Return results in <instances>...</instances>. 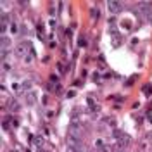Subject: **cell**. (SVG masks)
Instances as JSON below:
<instances>
[{
  "label": "cell",
  "mask_w": 152,
  "mask_h": 152,
  "mask_svg": "<svg viewBox=\"0 0 152 152\" xmlns=\"http://www.w3.org/2000/svg\"><path fill=\"white\" fill-rule=\"evenodd\" d=\"M118 152H125V151H118Z\"/></svg>",
  "instance_id": "484cf974"
},
{
  "label": "cell",
  "mask_w": 152,
  "mask_h": 152,
  "mask_svg": "<svg viewBox=\"0 0 152 152\" xmlns=\"http://www.w3.org/2000/svg\"><path fill=\"white\" fill-rule=\"evenodd\" d=\"M7 107H9V111H11V113H17V111L21 109L19 102L16 100V99H9V102H7Z\"/></svg>",
  "instance_id": "52a82bcc"
},
{
  "label": "cell",
  "mask_w": 152,
  "mask_h": 152,
  "mask_svg": "<svg viewBox=\"0 0 152 152\" xmlns=\"http://www.w3.org/2000/svg\"><path fill=\"white\" fill-rule=\"evenodd\" d=\"M123 24H125V29H131V21L125 19V21H123Z\"/></svg>",
  "instance_id": "2e32d148"
},
{
  "label": "cell",
  "mask_w": 152,
  "mask_h": 152,
  "mask_svg": "<svg viewBox=\"0 0 152 152\" xmlns=\"http://www.w3.org/2000/svg\"><path fill=\"white\" fill-rule=\"evenodd\" d=\"M114 138L118 140V138H121V137H123V135H125V133H123V131H119V130H114Z\"/></svg>",
  "instance_id": "9a60e30c"
},
{
  "label": "cell",
  "mask_w": 152,
  "mask_h": 152,
  "mask_svg": "<svg viewBox=\"0 0 152 152\" xmlns=\"http://www.w3.org/2000/svg\"><path fill=\"white\" fill-rule=\"evenodd\" d=\"M90 16H92L93 19H99V9H92V11H90Z\"/></svg>",
  "instance_id": "5bb4252c"
},
{
  "label": "cell",
  "mask_w": 152,
  "mask_h": 152,
  "mask_svg": "<svg viewBox=\"0 0 152 152\" xmlns=\"http://www.w3.org/2000/svg\"><path fill=\"white\" fill-rule=\"evenodd\" d=\"M11 43H12V40L9 37H2L0 38V45H2V50H7L9 47H11Z\"/></svg>",
  "instance_id": "9c48e42d"
},
{
  "label": "cell",
  "mask_w": 152,
  "mask_h": 152,
  "mask_svg": "<svg viewBox=\"0 0 152 152\" xmlns=\"http://www.w3.org/2000/svg\"><path fill=\"white\" fill-rule=\"evenodd\" d=\"M130 142H131V138H130L126 133H125L121 138H118V143H116L118 151H125V147H128V145H130Z\"/></svg>",
  "instance_id": "5b68a950"
},
{
  "label": "cell",
  "mask_w": 152,
  "mask_h": 152,
  "mask_svg": "<svg viewBox=\"0 0 152 152\" xmlns=\"http://www.w3.org/2000/svg\"><path fill=\"white\" fill-rule=\"evenodd\" d=\"M67 145H81V138L75 135H67Z\"/></svg>",
  "instance_id": "30bf717a"
},
{
  "label": "cell",
  "mask_w": 152,
  "mask_h": 152,
  "mask_svg": "<svg viewBox=\"0 0 152 152\" xmlns=\"http://www.w3.org/2000/svg\"><path fill=\"white\" fill-rule=\"evenodd\" d=\"M12 90H16V92H21L23 88H21V85H19V83H14V85H12Z\"/></svg>",
  "instance_id": "d6986e66"
},
{
  "label": "cell",
  "mask_w": 152,
  "mask_h": 152,
  "mask_svg": "<svg viewBox=\"0 0 152 152\" xmlns=\"http://www.w3.org/2000/svg\"><path fill=\"white\" fill-rule=\"evenodd\" d=\"M75 95H76V93H75V90H69V92H67V99H73Z\"/></svg>",
  "instance_id": "603a6c76"
},
{
  "label": "cell",
  "mask_w": 152,
  "mask_h": 152,
  "mask_svg": "<svg viewBox=\"0 0 152 152\" xmlns=\"http://www.w3.org/2000/svg\"><path fill=\"white\" fill-rule=\"evenodd\" d=\"M149 152H152V151H149Z\"/></svg>",
  "instance_id": "4316f807"
},
{
  "label": "cell",
  "mask_w": 152,
  "mask_h": 152,
  "mask_svg": "<svg viewBox=\"0 0 152 152\" xmlns=\"http://www.w3.org/2000/svg\"><path fill=\"white\" fill-rule=\"evenodd\" d=\"M33 142H35V145H38V147H42V143H43L42 138H33Z\"/></svg>",
  "instance_id": "ffe728a7"
},
{
  "label": "cell",
  "mask_w": 152,
  "mask_h": 152,
  "mask_svg": "<svg viewBox=\"0 0 152 152\" xmlns=\"http://www.w3.org/2000/svg\"><path fill=\"white\" fill-rule=\"evenodd\" d=\"M38 100V95H37V92H33V90H29V92H26L24 93V102H26V105H35Z\"/></svg>",
  "instance_id": "277c9868"
},
{
  "label": "cell",
  "mask_w": 152,
  "mask_h": 152,
  "mask_svg": "<svg viewBox=\"0 0 152 152\" xmlns=\"http://www.w3.org/2000/svg\"><path fill=\"white\" fill-rule=\"evenodd\" d=\"M107 9L111 14H119L123 11V4L118 2V0H111V2H107Z\"/></svg>",
  "instance_id": "7a4b0ae2"
},
{
  "label": "cell",
  "mask_w": 152,
  "mask_h": 152,
  "mask_svg": "<svg viewBox=\"0 0 152 152\" xmlns=\"http://www.w3.org/2000/svg\"><path fill=\"white\" fill-rule=\"evenodd\" d=\"M95 145H97L99 152H113V147H111V145H104L100 140H97V142H95Z\"/></svg>",
  "instance_id": "ba28073f"
},
{
  "label": "cell",
  "mask_w": 152,
  "mask_h": 152,
  "mask_svg": "<svg viewBox=\"0 0 152 152\" xmlns=\"http://www.w3.org/2000/svg\"><path fill=\"white\" fill-rule=\"evenodd\" d=\"M11 26L9 23V17L5 16V14H2V19H0V33H2V37H5V31H7V28Z\"/></svg>",
  "instance_id": "8992f818"
},
{
  "label": "cell",
  "mask_w": 152,
  "mask_h": 152,
  "mask_svg": "<svg viewBox=\"0 0 152 152\" xmlns=\"http://www.w3.org/2000/svg\"><path fill=\"white\" fill-rule=\"evenodd\" d=\"M78 45H80V47H85V45H87V42H85V38H80V42H78Z\"/></svg>",
  "instance_id": "7402d4cb"
},
{
  "label": "cell",
  "mask_w": 152,
  "mask_h": 152,
  "mask_svg": "<svg viewBox=\"0 0 152 152\" xmlns=\"http://www.w3.org/2000/svg\"><path fill=\"white\" fill-rule=\"evenodd\" d=\"M9 31H11V33H12V35H16V33H17V31H19V28H17V24H16V23H11V26H9Z\"/></svg>",
  "instance_id": "7c38bea8"
},
{
  "label": "cell",
  "mask_w": 152,
  "mask_h": 152,
  "mask_svg": "<svg viewBox=\"0 0 152 152\" xmlns=\"http://www.w3.org/2000/svg\"><path fill=\"white\" fill-rule=\"evenodd\" d=\"M40 152H49V151H42V149H40Z\"/></svg>",
  "instance_id": "d4e9b609"
},
{
  "label": "cell",
  "mask_w": 152,
  "mask_h": 152,
  "mask_svg": "<svg viewBox=\"0 0 152 152\" xmlns=\"http://www.w3.org/2000/svg\"><path fill=\"white\" fill-rule=\"evenodd\" d=\"M7 55H9V50H2V61H4V62H5Z\"/></svg>",
  "instance_id": "44dd1931"
},
{
  "label": "cell",
  "mask_w": 152,
  "mask_h": 152,
  "mask_svg": "<svg viewBox=\"0 0 152 152\" xmlns=\"http://www.w3.org/2000/svg\"><path fill=\"white\" fill-rule=\"evenodd\" d=\"M66 152H85V149H83V145H67Z\"/></svg>",
  "instance_id": "8fae6325"
},
{
  "label": "cell",
  "mask_w": 152,
  "mask_h": 152,
  "mask_svg": "<svg viewBox=\"0 0 152 152\" xmlns=\"http://www.w3.org/2000/svg\"><path fill=\"white\" fill-rule=\"evenodd\" d=\"M2 67H4V71H11V66H9L7 62H4V64H2Z\"/></svg>",
  "instance_id": "cb8c5ba5"
},
{
  "label": "cell",
  "mask_w": 152,
  "mask_h": 152,
  "mask_svg": "<svg viewBox=\"0 0 152 152\" xmlns=\"http://www.w3.org/2000/svg\"><path fill=\"white\" fill-rule=\"evenodd\" d=\"M54 90H55V93H61V92H62V88H61V85H59V83H55V85H54Z\"/></svg>",
  "instance_id": "ac0fdd59"
},
{
  "label": "cell",
  "mask_w": 152,
  "mask_h": 152,
  "mask_svg": "<svg viewBox=\"0 0 152 152\" xmlns=\"http://www.w3.org/2000/svg\"><path fill=\"white\" fill-rule=\"evenodd\" d=\"M143 93L151 95V93H152V85H143Z\"/></svg>",
  "instance_id": "4fadbf2b"
},
{
  "label": "cell",
  "mask_w": 152,
  "mask_h": 152,
  "mask_svg": "<svg viewBox=\"0 0 152 152\" xmlns=\"http://www.w3.org/2000/svg\"><path fill=\"white\" fill-rule=\"evenodd\" d=\"M78 116H80V111H78V109H75V111H73V114H71L73 121H76V119H78Z\"/></svg>",
  "instance_id": "e0dca14e"
},
{
  "label": "cell",
  "mask_w": 152,
  "mask_h": 152,
  "mask_svg": "<svg viewBox=\"0 0 152 152\" xmlns=\"http://www.w3.org/2000/svg\"><path fill=\"white\" fill-rule=\"evenodd\" d=\"M29 49V43L28 42H21L16 49H14V54L17 55V57H26V52Z\"/></svg>",
  "instance_id": "3957f363"
},
{
  "label": "cell",
  "mask_w": 152,
  "mask_h": 152,
  "mask_svg": "<svg viewBox=\"0 0 152 152\" xmlns=\"http://www.w3.org/2000/svg\"><path fill=\"white\" fill-rule=\"evenodd\" d=\"M67 135H75V137H80V138H81V135H83L81 125H80L78 121H73V123L67 126Z\"/></svg>",
  "instance_id": "6da1fadb"
}]
</instances>
